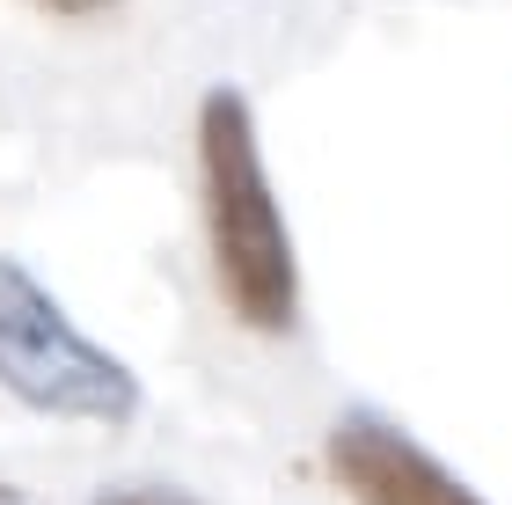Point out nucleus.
Wrapping results in <instances>:
<instances>
[{
	"label": "nucleus",
	"mask_w": 512,
	"mask_h": 505,
	"mask_svg": "<svg viewBox=\"0 0 512 505\" xmlns=\"http://www.w3.org/2000/svg\"><path fill=\"white\" fill-rule=\"evenodd\" d=\"M198 205H205V257L227 315L256 337L300 330V257L286 205L264 169V132L242 88H205L198 96Z\"/></svg>",
	"instance_id": "1"
},
{
	"label": "nucleus",
	"mask_w": 512,
	"mask_h": 505,
	"mask_svg": "<svg viewBox=\"0 0 512 505\" xmlns=\"http://www.w3.org/2000/svg\"><path fill=\"white\" fill-rule=\"evenodd\" d=\"M0 388L30 403L37 418L74 425H132L147 403L132 366L88 337L52 301V286L15 257H0Z\"/></svg>",
	"instance_id": "2"
},
{
	"label": "nucleus",
	"mask_w": 512,
	"mask_h": 505,
	"mask_svg": "<svg viewBox=\"0 0 512 505\" xmlns=\"http://www.w3.org/2000/svg\"><path fill=\"white\" fill-rule=\"evenodd\" d=\"M322 469L352 505H491L381 410H337L322 432Z\"/></svg>",
	"instance_id": "3"
},
{
	"label": "nucleus",
	"mask_w": 512,
	"mask_h": 505,
	"mask_svg": "<svg viewBox=\"0 0 512 505\" xmlns=\"http://www.w3.org/2000/svg\"><path fill=\"white\" fill-rule=\"evenodd\" d=\"M88 505H198L191 491H176V484H110V491H96Z\"/></svg>",
	"instance_id": "4"
},
{
	"label": "nucleus",
	"mask_w": 512,
	"mask_h": 505,
	"mask_svg": "<svg viewBox=\"0 0 512 505\" xmlns=\"http://www.w3.org/2000/svg\"><path fill=\"white\" fill-rule=\"evenodd\" d=\"M30 8H44V15H66V22H81V15H110L118 0H30Z\"/></svg>",
	"instance_id": "5"
},
{
	"label": "nucleus",
	"mask_w": 512,
	"mask_h": 505,
	"mask_svg": "<svg viewBox=\"0 0 512 505\" xmlns=\"http://www.w3.org/2000/svg\"><path fill=\"white\" fill-rule=\"evenodd\" d=\"M0 505H30V491H15V484H0Z\"/></svg>",
	"instance_id": "6"
}]
</instances>
